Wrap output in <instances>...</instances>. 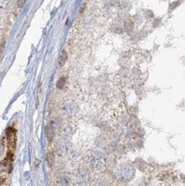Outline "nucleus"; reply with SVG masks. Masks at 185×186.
I'll use <instances>...</instances> for the list:
<instances>
[{"instance_id":"1","label":"nucleus","mask_w":185,"mask_h":186,"mask_svg":"<svg viewBox=\"0 0 185 186\" xmlns=\"http://www.w3.org/2000/svg\"><path fill=\"white\" fill-rule=\"evenodd\" d=\"M136 174V169L130 164H122L117 169L115 176L117 180L122 183H127L131 181Z\"/></svg>"},{"instance_id":"2","label":"nucleus","mask_w":185,"mask_h":186,"mask_svg":"<svg viewBox=\"0 0 185 186\" xmlns=\"http://www.w3.org/2000/svg\"><path fill=\"white\" fill-rule=\"evenodd\" d=\"M6 141H7V147H8V153L14 154L16 150V129L13 127H8L6 131Z\"/></svg>"},{"instance_id":"3","label":"nucleus","mask_w":185,"mask_h":186,"mask_svg":"<svg viewBox=\"0 0 185 186\" xmlns=\"http://www.w3.org/2000/svg\"><path fill=\"white\" fill-rule=\"evenodd\" d=\"M67 60V53L65 50H63L62 52V54L60 55V61H59V65L60 67H62L64 65L65 62H66Z\"/></svg>"},{"instance_id":"4","label":"nucleus","mask_w":185,"mask_h":186,"mask_svg":"<svg viewBox=\"0 0 185 186\" xmlns=\"http://www.w3.org/2000/svg\"><path fill=\"white\" fill-rule=\"evenodd\" d=\"M45 135H46V137L49 140H51L52 138L53 137L54 132L53 128L50 126V125H48L45 127Z\"/></svg>"},{"instance_id":"5","label":"nucleus","mask_w":185,"mask_h":186,"mask_svg":"<svg viewBox=\"0 0 185 186\" xmlns=\"http://www.w3.org/2000/svg\"><path fill=\"white\" fill-rule=\"evenodd\" d=\"M66 81V79L65 77L60 78V79L57 81V84H56L57 88L58 89H62V88L64 87Z\"/></svg>"},{"instance_id":"6","label":"nucleus","mask_w":185,"mask_h":186,"mask_svg":"<svg viewBox=\"0 0 185 186\" xmlns=\"http://www.w3.org/2000/svg\"><path fill=\"white\" fill-rule=\"evenodd\" d=\"M9 181L6 176H4L0 177V186H8Z\"/></svg>"}]
</instances>
